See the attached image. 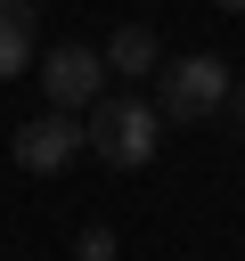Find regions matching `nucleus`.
Listing matches in <instances>:
<instances>
[{
	"mask_svg": "<svg viewBox=\"0 0 245 261\" xmlns=\"http://www.w3.org/2000/svg\"><path fill=\"white\" fill-rule=\"evenodd\" d=\"M74 261H114V228H106V220H90V228H82V245H74Z\"/></svg>",
	"mask_w": 245,
	"mask_h": 261,
	"instance_id": "obj_7",
	"label": "nucleus"
},
{
	"mask_svg": "<svg viewBox=\"0 0 245 261\" xmlns=\"http://www.w3.org/2000/svg\"><path fill=\"white\" fill-rule=\"evenodd\" d=\"M212 8H245V0H212Z\"/></svg>",
	"mask_w": 245,
	"mask_h": 261,
	"instance_id": "obj_9",
	"label": "nucleus"
},
{
	"mask_svg": "<svg viewBox=\"0 0 245 261\" xmlns=\"http://www.w3.org/2000/svg\"><path fill=\"white\" fill-rule=\"evenodd\" d=\"M41 90H49V106H57V114H90V106H98V90H106V57H98V49H82V41H65V49H49V57H41Z\"/></svg>",
	"mask_w": 245,
	"mask_h": 261,
	"instance_id": "obj_3",
	"label": "nucleus"
},
{
	"mask_svg": "<svg viewBox=\"0 0 245 261\" xmlns=\"http://www.w3.org/2000/svg\"><path fill=\"white\" fill-rule=\"evenodd\" d=\"M98 57H106V73H131V82L163 73V49H155V33H147V24H122V33H114Z\"/></svg>",
	"mask_w": 245,
	"mask_h": 261,
	"instance_id": "obj_5",
	"label": "nucleus"
},
{
	"mask_svg": "<svg viewBox=\"0 0 245 261\" xmlns=\"http://www.w3.org/2000/svg\"><path fill=\"white\" fill-rule=\"evenodd\" d=\"M82 147H90V139H82V114H57V106H49V114H33V122H16V139H8L16 171H41V179H49V171H65Z\"/></svg>",
	"mask_w": 245,
	"mask_h": 261,
	"instance_id": "obj_4",
	"label": "nucleus"
},
{
	"mask_svg": "<svg viewBox=\"0 0 245 261\" xmlns=\"http://www.w3.org/2000/svg\"><path fill=\"white\" fill-rule=\"evenodd\" d=\"M82 139H90V155H106L114 171H139V163H155V147H163V114H155L147 98H98L90 122H82Z\"/></svg>",
	"mask_w": 245,
	"mask_h": 261,
	"instance_id": "obj_1",
	"label": "nucleus"
},
{
	"mask_svg": "<svg viewBox=\"0 0 245 261\" xmlns=\"http://www.w3.org/2000/svg\"><path fill=\"white\" fill-rule=\"evenodd\" d=\"M229 106V65L220 57H163L155 73V114L163 122H204Z\"/></svg>",
	"mask_w": 245,
	"mask_h": 261,
	"instance_id": "obj_2",
	"label": "nucleus"
},
{
	"mask_svg": "<svg viewBox=\"0 0 245 261\" xmlns=\"http://www.w3.org/2000/svg\"><path fill=\"white\" fill-rule=\"evenodd\" d=\"M220 114H237V122H245V82H229V106H220Z\"/></svg>",
	"mask_w": 245,
	"mask_h": 261,
	"instance_id": "obj_8",
	"label": "nucleus"
},
{
	"mask_svg": "<svg viewBox=\"0 0 245 261\" xmlns=\"http://www.w3.org/2000/svg\"><path fill=\"white\" fill-rule=\"evenodd\" d=\"M33 8L41 0H0V82H16L33 65Z\"/></svg>",
	"mask_w": 245,
	"mask_h": 261,
	"instance_id": "obj_6",
	"label": "nucleus"
}]
</instances>
